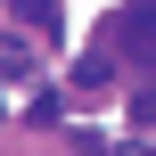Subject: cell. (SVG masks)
Returning <instances> with one entry per match:
<instances>
[{
    "mask_svg": "<svg viewBox=\"0 0 156 156\" xmlns=\"http://www.w3.org/2000/svg\"><path fill=\"white\" fill-rule=\"evenodd\" d=\"M107 49H115V58L156 66V0H132V8H115V16H107Z\"/></svg>",
    "mask_w": 156,
    "mask_h": 156,
    "instance_id": "1",
    "label": "cell"
},
{
    "mask_svg": "<svg viewBox=\"0 0 156 156\" xmlns=\"http://www.w3.org/2000/svg\"><path fill=\"white\" fill-rule=\"evenodd\" d=\"M8 16H16L25 33H49V41L66 33V16H58V0H8Z\"/></svg>",
    "mask_w": 156,
    "mask_h": 156,
    "instance_id": "2",
    "label": "cell"
},
{
    "mask_svg": "<svg viewBox=\"0 0 156 156\" xmlns=\"http://www.w3.org/2000/svg\"><path fill=\"white\" fill-rule=\"evenodd\" d=\"M58 115H66V107H58V90H41V99H33V107H25V123H41V132H49V123H58Z\"/></svg>",
    "mask_w": 156,
    "mask_h": 156,
    "instance_id": "3",
    "label": "cell"
},
{
    "mask_svg": "<svg viewBox=\"0 0 156 156\" xmlns=\"http://www.w3.org/2000/svg\"><path fill=\"white\" fill-rule=\"evenodd\" d=\"M132 123H156V90H132Z\"/></svg>",
    "mask_w": 156,
    "mask_h": 156,
    "instance_id": "4",
    "label": "cell"
}]
</instances>
